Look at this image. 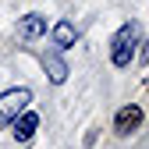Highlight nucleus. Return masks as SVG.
<instances>
[{"mask_svg": "<svg viewBox=\"0 0 149 149\" xmlns=\"http://www.w3.org/2000/svg\"><path fill=\"white\" fill-rule=\"evenodd\" d=\"M139 46H142V53H139V61H142V64H149V39H146V43H139Z\"/></svg>", "mask_w": 149, "mask_h": 149, "instance_id": "8", "label": "nucleus"}, {"mask_svg": "<svg viewBox=\"0 0 149 149\" xmlns=\"http://www.w3.org/2000/svg\"><path fill=\"white\" fill-rule=\"evenodd\" d=\"M139 124H142V107L132 103V107H121V110H117V117H114V132H117V135H132Z\"/></svg>", "mask_w": 149, "mask_h": 149, "instance_id": "3", "label": "nucleus"}, {"mask_svg": "<svg viewBox=\"0 0 149 149\" xmlns=\"http://www.w3.org/2000/svg\"><path fill=\"white\" fill-rule=\"evenodd\" d=\"M18 32H22V39H39V36L46 32V18L43 14H22Z\"/></svg>", "mask_w": 149, "mask_h": 149, "instance_id": "5", "label": "nucleus"}, {"mask_svg": "<svg viewBox=\"0 0 149 149\" xmlns=\"http://www.w3.org/2000/svg\"><path fill=\"white\" fill-rule=\"evenodd\" d=\"M32 103V92L29 89H7L0 92V121H14L22 110H29Z\"/></svg>", "mask_w": 149, "mask_h": 149, "instance_id": "2", "label": "nucleus"}, {"mask_svg": "<svg viewBox=\"0 0 149 149\" xmlns=\"http://www.w3.org/2000/svg\"><path fill=\"white\" fill-rule=\"evenodd\" d=\"M43 68H46V74H50V82H53V85H64V82H68V64H64L53 50L43 53Z\"/></svg>", "mask_w": 149, "mask_h": 149, "instance_id": "6", "label": "nucleus"}, {"mask_svg": "<svg viewBox=\"0 0 149 149\" xmlns=\"http://www.w3.org/2000/svg\"><path fill=\"white\" fill-rule=\"evenodd\" d=\"M11 124H14V139H18V142H29V139L36 135V128H39V114H32V110H22V114H18Z\"/></svg>", "mask_w": 149, "mask_h": 149, "instance_id": "4", "label": "nucleus"}, {"mask_svg": "<svg viewBox=\"0 0 149 149\" xmlns=\"http://www.w3.org/2000/svg\"><path fill=\"white\" fill-rule=\"evenodd\" d=\"M139 43H142V29H139L135 22H124V25L114 32V39H110V61H114L117 68H128Z\"/></svg>", "mask_w": 149, "mask_h": 149, "instance_id": "1", "label": "nucleus"}, {"mask_svg": "<svg viewBox=\"0 0 149 149\" xmlns=\"http://www.w3.org/2000/svg\"><path fill=\"white\" fill-rule=\"evenodd\" d=\"M74 39H78V32H74L71 22H57V25H53V43H57V50L74 46Z\"/></svg>", "mask_w": 149, "mask_h": 149, "instance_id": "7", "label": "nucleus"}]
</instances>
